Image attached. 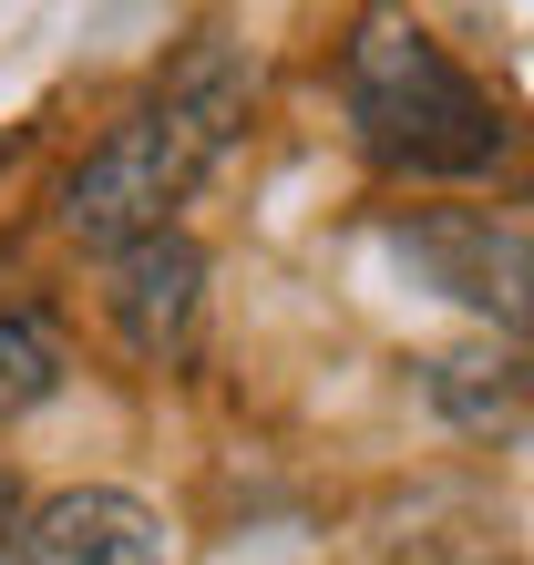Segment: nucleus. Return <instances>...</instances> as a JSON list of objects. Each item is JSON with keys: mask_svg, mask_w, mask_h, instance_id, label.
<instances>
[{"mask_svg": "<svg viewBox=\"0 0 534 565\" xmlns=\"http://www.w3.org/2000/svg\"><path fill=\"white\" fill-rule=\"evenodd\" d=\"M247 62L216 42H195L175 73H164V93H145L104 145H93V164L73 175V195H62V226H73L83 247H145L164 237V216L195 195V175L226 154V135H237V114H247Z\"/></svg>", "mask_w": 534, "mask_h": 565, "instance_id": "f257e3e1", "label": "nucleus"}, {"mask_svg": "<svg viewBox=\"0 0 534 565\" xmlns=\"http://www.w3.org/2000/svg\"><path fill=\"white\" fill-rule=\"evenodd\" d=\"M340 104H350V135L381 175H493L504 164V104L462 73V62L412 21H360V42L340 62Z\"/></svg>", "mask_w": 534, "mask_h": 565, "instance_id": "f03ea898", "label": "nucleus"}, {"mask_svg": "<svg viewBox=\"0 0 534 565\" xmlns=\"http://www.w3.org/2000/svg\"><path fill=\"white\" fill-rule=\"evenodd\" d=\"M391 257L431 298H452V309H473L493 329H514V340H534V226L483 216V206H412L391 226Z\"/></svg>", "mask_w": 534, "mask_h": 565, "instance_id": "7ed1b4c3", "label": "nucleus"}, {"mask_svg": "<svg viewBox=\"0 0 534 565\" xmlns=\"http://www.w3.org/2000/svg\"><path fill=\"white\" fill-rule=\"evenodd\" d=\"M0 565H175V545H164L154 504L83 483V493H52L42 514H21Z\"/></svg>", "mask_w": 534, "mask_h": 565, "instance_id": "20e7f679", "label": "nucleus"}, {"mask_svg": "<svg viewBox=\"0 0 534 565\" xmlns=\"http://www.w3.org/2000/svg\"><path fill=\"white\" fill-rule=\"evenodd\" d=\"M195 247L185 237H145V247H124L114 257V319H124V340L134 350H175V329L195 309Z\"/></svg>", "mask_w": 534, "mask_h": 565, "instance_id": "39448f33", "label": "nucleus"}, {"mask_svg": "<svg viewBox=\"0 0 534 565\" xmlns=\"http://www.w3.org/2000/svg\"><path fill=\"white\" fill-rule=\"evenodd\" d=\"M52 381H62L52 329H42V319H0V422L31 412V402H52Z\"/></svg>", "mask_w": 534, "mask_h": 565, "instance_id": "423d86ee", "label": "nucleus"}, {"mask_svg": "<svg viewBox=\"0 0 534 565\" xmlns=\"http://www.w3.org/2000/svg\"><path fill=\"white\" fill-rule=\"evenodd\" d=\"M11 524H21V493H11V473H0V555H11Z\"/></svg>", "mask_w": 534, "mask_h": 565, "instance_id": "0eeeda50", "label": "nucleus"}]
</instances>
